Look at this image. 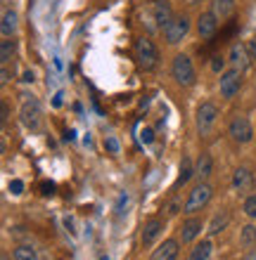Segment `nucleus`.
<instances>
[{
	"mask_svg": "<svg viewBox=\"0 0 256 260\" xmlns=\"http://www.w3.org/2000/svg\"><path fill=\"white\" fill-rule=\"evenodd\" d=\"M41 189H43V194H52L55 192V185H52V182H43Z\"/></svg>",
	"mask_w": 256,
	"mask_h": 260,
	"instance_id": "nucleus-29",
	"label": "nucleus"
},
{
	"mask_svg": "<svg viewBox=\"0 0 256 260\" xmlns=\"http://www.w3.org/2000/svg\"><path fill=\"white\" fill-rule=\"evenodd\" d=\"M17 26H19L17 12H14V10H5V12H3V24H0V34L5 36V38H10V36L17 31Z\"/></svg>",
	"mask_w": 256,
	"mask_h": 260,
	"instance_id": "nucleus-17",
	"label": "nucleus"
},
{
	"mask_svg": "<svg viewBox=\"0 0 256 260\" xmlns=\"http://www.w3.org/2000/svg\"><path fill=\"white\" fill-rule=\"evenodd\" d=\"M228 62H230V67L244 71V69L249 67V62H251L247 45H242V43H233V45H230V52H228Z\"/></svg>",
	"mask_w": 256,
	"mask_h": 260,
	"instance_id": "nucleus-9",
	"label": "nucleus"
},
{
	"mask_svg": "<svg viewBox=\"0 0 256 260\" xmlns=\"http://www.w3.org/2000/svg\"><path fill=\"white\" fill-rule=\"evenodd\" d=\"M143 140H145V142H152V130H145V133H143Z\"/></svg>",
	"mask_w": 256,
	"mask_h": 260,
	"instance_id": "nucleus-33",
	"label": "nucleus"
},
{
	"mask_svg": "<svg viewBox=\"0 0 256 260\" xmlns=\"http://www.w3.org/2000/svg\"><path fill=\"white\" fill-rule=\"evenodd\" d=\"M240 244H242L244 248H251L256 244V227L254 225L242 227V232H240Z\"/></svg>",
	"mask_w": 256,
	"mask_h": 260,
	"instance_id": "nucleus-22",
	"label": "nucleus"
},
{
	"mask_svg": "<svg viewBox=\"0 0 256 260\" xmlns=\"http://www.w3.org/2000/svg\"><path fill=\"white\" fill-rule=\"evenodd\" d=\"M24 81L31 83V81H34V74H31V71H26V74H24Z\"/></svg>",
	"mask_w": 256,
	"mask_h": 260,
	"instance_id": "nucleus-34",
	"label": "nucleus"
},
{
	"mask_svg": "<svg viewBox=\"0 0 256 260\" xmlns=\"http://www.w3.org/2000/svg\"><path fill=\"white\" fill-rule=\"evenodd\" d=\"M209 201H211V187H209L207 182H200V185H194L192 189H190V194H187V201H185V206H183V213L194 215V213H200Z\"/></svg>",
	"mask_w": 256,
	"mask_h": 260,
	"instance_id": "nucleus-2",
	"label": "nucleus"
},
{
	"mask_svg": "<svg viewBox=\"0 0 256 260\" xmlns=\"http://www.w3.org/2000/svg\"><path fill=\"white\" fill-rule=\"evenodd\" d=\"M161 31H164V41H166L168 45H178V43L190 34V19H187L185 14H176Z\"/></svg>",
	"mask_w": 256,
	"mask_h": 260,
	"instance_id": "nucleus-4",
	"label": "nucleus"
},
{
	"mask_svg": "<svg viewBox=\"0 0 256 260\" xmlns=\"http://www.w3.org/2000/svg\"><path fill=\"white\" fill-rule=\"evenodd\" d=\"M211 71H214V74H218V76H221L223 71H225V59H223L221 55L211 57Z\"/></svg>",
	"mask_w": 256,
	"mask_h": 260,
	"instance_id": "nucleus-26",
	"label": "nucleus"
},
{
	"mask_svg": "<svg viewBox=\"0 0 256 260\" xmlns=\"http://www.w3.org/2000/svg\"><path fill=\"white\" fill-rule=\"evenodd\" d=\"M7 116H10V107H7V104L3 102V123L7 121Z\"/></svg>",
	"mask_w": 256,
	"mask_h": 260,
	"instance_id": "nucleus-32",
	"label": "nucleus"
},
{
	"mask_svg": "<svg viewBox=\"0 0 256 260\" xmlns=\"http://www.w3.org/2000/svg\"><path fill=\"white\" fill-rule=\"evenodd\" d=\"M3 260H12V258H10V255H3Z\"/></svg>",
	"mask_w": 256,
	"mask_h": 260,
	"instance_id": "nucleus-36",
	"label": "nucleus"
},
{
	"mask_svg": "<svg viewBox=\"0 0 256 260\" xmlns=\"http://www.w3.org/2000/svg\"><path fill=\"white\" fill-rule=\"evenodd\" d=\"M211 171H214V161H211V156H209V154H202V156L197 158V166H194V175L200 178V182H204V180L211 175Z\"/></svg>",
	"mask_w": 256,
	"mask_h": 260,
	"instance_id": "nucleus-18",
	"label": "nucleus"
},
{
	"mask_svg": "<svg viewBox=\"0 0 256 260\" xmlns=\"http://www.w3.org/2000/svg\"><path fill=\"white\" fill-rule=\"evenodd\" d=\"M247 50H249L251 62H256V38H251V41H247Z\"/></svg>",
	"mask_w": 256,
	"mask_h": 260,
	"instance_id": "nucleus-27",
	"label": "nucleus"
},
{
	"mask_svg": "<svg viewBox=\"0 0 256 260\" xmlns=\"http://www.w3.org/2000/svg\"><path fill=\"white\" fill-rule=\"evenodd\" d=\"M233 187L237 192H247L254 187V173L249 168H237L235 175H233Z\"/></svg>",
	"mask_w": 256,
	"mask_h": 260,
	"instance_id": "nucleus-15",
	"label": "nucleus"
},
{
	"mask_svg": "<svg viewBox=\"0 0 256 260\" xmlns=\"http://www.w3.org/2000/svg\"><path fill=\"white\" fill-rule=\"evenodd\" d=\"M135 59L145 71H152L159 62V52L154 48V43L150 38H138L135 41Z\"/></svg>",
	"mask_w": 256,
	"mask_h": 260,
	"instance_id": "nucleus-5",
	"label": "nucleus"
},
{
	"mask_svg": "<svg viewBox=\"0 0 256 260\" xmlns=\"http://www.w3.org/2000/svg\"><path fill=\"white\" fill-rule=\"evenodd\" d=\"M228 222H230V215L225 211L223 213H216L214 215V220H211V225H209V234L214 237V234H221L225 227H228Z\"/></svg>",
	"mask_w": 256,
	"mask_h": 260,
	"instance_id": "nucleus-20",
	"label": "nucleus"
},
{
	"mask_svg": "<svg viewBox=\"0 0 256 260\" xmlns=\"http://www.w3.org/2000/svg\"><path fill=\"white\" fill-rule=\"evenodd\" d=\"M218 121V107L214 102H202L197 107V114H194V123H197V133L200 135H209L211 128Z\"/></svg>",
	"mask_w": 256,
	"mask_h": 260,
	"instance_id": "nucleus-3",
	"label": "nucleus"
},
{
	"mask_svg": "<svg viewBox=\"0 0 256 260\" xmlns=\"http://www.w3.org/2000/svg\"><path fill=\"white\" fill-rule=\"evenodd\" d=\"M216 31H218V17L214 12H202L197 17V36L200 38H214Z\"/></svg>",
	"mask_w": 256,
	"mask_h": 260,
	"instance_id": "nucleus-8",
	"label": "nucleus"
},
{
	"mask_svg": "<svg viewBox=\"0 0 256 260\" xmlns=\"http://www.w3.org/2000/svg\"><path fill=\"white\" fill-rule=\"evenodd\" d=\"M244 213H247V218L254 220L256 218V194H251V197H247V201H244Z\"/></svg>",
	"mask_w": 256,
	"mask_h": 260,
	"instance_id": "nucleus-25",
	"label": "nucleus"
},
{
	"mask_svg": "<svg viewBox=\"0 0 256 260\" xmlns=\"http://www.w3.org/2000/svg\"><path fill=\"white\" fill-rule=\"evenodd\" d=\"M211 12L218 17V21H225L235 12V0H211Z\"/></svg>",
	"mask_w": 256,
	"mask_h": 260,
	"instance_id": "nucleus-16",
	"label": "nucleus"
},
{
	"mask_svg": "<svg viewBox=\"0 0 256 260\" xmlns=\"http://www.w3.org/2000/svg\"><path fill=\"white\" fill-rule=\"evenodd\" d=\"M173 17H176V14H173L171 3H168V0H154L152 3V19L157 21V26L159 28L166 26Z\"/></svg>",
	"mask_w": 256,
	"mask_h": 260,
	"instance_id": "nucleus-10",
	"label": "nucleus"
},
{
	"mask_svg": "<svg viewBox=\"0 0 256 260\" xmlns=\"http://www.w3.org/2000/svg\"><path fill=\"white\" fill-rule=\"evenodd\" d=\"M14 52H17V41H10V38H7V41L0 43V62H3V64L12 62Z\"/></svg>",
	"mask_w": 256,
	"mask_h": 260,
	"instance_id": "nucleus-21",
	"label": "nucleus"
},
{
	"mask_svg": "<svg viewBox=\"0 0 256 260\" xmlns=\"http://www.w3.org/2000/svg\"><path fill=\"white\" fill-rule=\"evenodd\" d=\"M38 118H41V107H38V102H36V100L24 102V107H21V121H24V125L38 128Z\"/></svg>",
	"mask_w": 256,
	"mask_h": 260,
	"instance_id": "nucleus-14",
	"label": "nucleus"
},
{
	"mask_svg": "<svg viewBox=\"0 0 256 260\" xmlns=\"http://www.w3.org/2000/svg\"><path fill=\"white\" fill-rule=\"evenodd\" d=\"M7 81H10V69H7V64H3V78H0V83L5 85Z\"/></svg>",
	"mask_w": 256,
	"mask_h": 260,
	"instance_id": "nucleus-30",
	"label": "nucleus"
},
{
	"mask_svg": "<svg viewBox=\"0 0 256 260\" xmlns=\"http://www.w3.org/2000/svg\"><path fill=\"white\" fill-rule=\"evenodd\" d=\"M107 147H109V151H114V154L119 151V144H117V140H114V137H109V140H107Z\"/></svg>",
	"mask_w": 256,
	"mask_h": 260,
	"instance_id": "nucleus-31",
	"label": "nucleus"
},
{
	"mask_svg": "<svg viewBox=\"0 0 256 260\" xmlns=\"http://www.w3.org/2000/svg\"><path fill=\"white\" fill-rule=\"evenodd\" d=\"M194 175V168H192V164H190V158H183V164H180V175H178V182L176 185H185L187 180Z\"/></svg>",
	"mask_w": 256,
	"mask_h": 260,
	"instance_id": "nucleus-23",
	"label": "nucleus"
},
{
	"mask_svg": "<svg viewBox=\"0 0 256 260\" xmlns=\"http://www.w3.org/2000/svg\"><path fill=\"white\" fill-rule=\"evenodd\" d=\"M211 248H214V244L209 239L200 241V244H194V248L190 251V260H209V255H211Z\"/></svg>",
	"mask_w": 256,
	"mask_h": 260,
	"instance_id": "nucleus-19",
	"label": "nucleus"
},
{
	"mask_svg": "<svg viewBox=\"0 0 256 260\" xmlns=\"http://www.w3.org/2000/svg\"><path fill=\"white\" fill-rule=\"evenodd\" d=\"M202 227H204L202 218H187L185 222H183V227H180V241H183V244L194 241L202 234Z\"/></svg>",
	"mask_w": 256,
	"mask_h": 260,
	"instance_id": "nucleus-12",
	"label": "nucleus"
},
{
	"mask_svg": "<svg viewBox=\"0 0 256 260\" xmlns=\"http://www.w3.org/2000/svg\"><path fill=\"white\" fill-rule=\"evenodd\" d=\"M180 253L178 248V239H166L159 248H154V253L150 260H176Z\"/></svg>",
	"mask_w": 256,
	"mask_h": 260,
	"instance_id": "nucleus-13",
	"label": "nucleus"
},
{
	"mask_svg": "<svg viewBox=\"0 0 256 260\" xmlns=\"http://www.w3.org/2000/svg\"><path fill=\"white\" fill-rule=\"evenodd\" d=\"M171 76H173V81L178 83V85H183V88L194 85L197 74H194L192 59H190L187 55H176L173 57V62H171Z\"/></svg>",
	"mask_w": 256,
	"mask_h": 260,
	"instance_id": "nucleus-1",
	"label": "nucleus"
},
{
	"mask_svg": "<svg viewBox=\"0 0 256 260\" xmlns=\"http://www.w3.org/2000/svg\"><path fill=\"white\" fill-rule=\"evenodd\" d=\"M228 135L233 137V142H237V144H247L254 137V128H251V123H249V118L247 116H235L233 121H230V125H228Z\"/></svg>",
	"mask_w": 256,
	"mask_h": 260,
	"instance_id": "nucleus-7",
	"label": "nucleus"
},
{
	"mask_svg": "<svg viewBox=\"0 0 256 260\" xmlns=\"http://www.w3.org/2000/svg\"><path fill=\"white\" fill-rule=\"evenodd\" d=\"M242 260H256V251H251V253H247Z\"/></svg>",
	"mask_w": 256,
	"mask_h": 260,
	"instance_id": "nucleus-35",
	"label": "nucleus"
},
{
	"mask_svg": "<svg viewBox=\"0 0 256 260\" xmlns=\"http://www.w3.org/2000/svg\"><path fill=\"white\" fill-rule=\"evenodd\" d=\"M161 230H164V220H161V218L147 220L145 225H143V234H140L143 246H150V244H154V239H157V237L161 234Z\"/></svg>",
	"mask_w": 256,
	"mask_h": 260,
	"instance_id": "nucleus-11",
	"label": "nucleus"
},
{
	"mask_svg": "<svg viewBox=\"0 0 256 260\" xmlns=\"http://www.w3.org/2000/svg\"><path fill=\"white\" fill-rule=\"evenodd\" d=\"M240 88H242V71L235 67L225 69L221 74V78H218V90H221V95L225 97V100H233V97L240 92Z\"/></svg>",
	"mask_w": 256,
	"mask_h": 260,
	"instance_id": "nucleus-6",
	"label": "nucleus"
},
{
	"mask_svg": "<svg viewBox=\"0 0 256 260\" xmlns=\"http://www.w3.org/2000/svg\"><path fill=\"white\" fill-rule=\"evenodd\" d=\"M12 255H14V260H36L38 258L36 248H31V246H17Z\"/></svg>",
	"mask_w": 256,
	"mask_h": 260,
	"instance_id": "nucleus-24",
	"label": "nucleus"
},
{
	"mask_svg": "<svg viewBox=\"0 0 256 260\" xmlns=\"http://www.w3.org/2000/svg\"><path fill=\"white\" fill-rule=\"evenodd\" d=\"M10 189H12L14 194H21V189H24V182H21V180H12V182H10Z\"/></svg>",
	"mask_w": 256,
	"mask_h": 260,
	"instance_id": "nucleus-28",
	"label": "nucleus"
}]
</instances>
